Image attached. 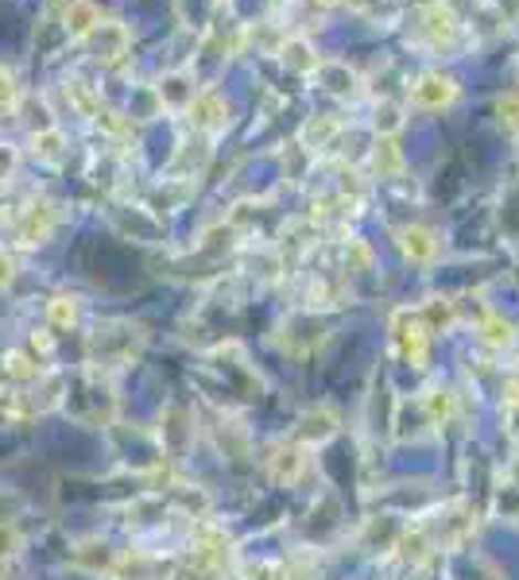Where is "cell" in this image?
Masks as SVG:
<instances>
[{
  "instance_id": "6da1fadb",
  "label": "cell",
  "mask_w": 519,
  "mask_h": 580,
  "mask_svg": "<svg viewBox=\"0 0 519 580\" xmlns=\"http://www.w3.org/2000/svg\"><path fill=\"white\" fill-rule=\"evenodd\" d=\"M144 348V330L133 322H105L97 325V333L89 337V353H94V368L109 376L113 368H125L140 356Z\"/></svg>"
},
{
  "instance_id": "7a4b0ae2",
  "label": "cell",
  "mask_w": 519,
  "mask_h": 580,
  "mask_svg": "<svg viewBox=\"0 0 519 580\" xmlns=\"http://www.w3.org/2000/svg\"><path fill=\"white\" fill-rule=\"evenodd\" d=\"M431 337H434V333L423 325L419 310H395V318H392V345H395V353H400L403 361L411 364V368H426V361H431Z\"/></svg>"
},
{
  "instance_id": "3957f363",
  "label": "cell",
  "mask_w": 519,
  "mask_h": 580,
  "mask_svg": "<svg viewBox=\"0 0 519 580\" xmlns=\"http://www.w3.org/2000/svg\"><path fill=\"white\" fill-rule=\"evenodd\" d=\"M411 101L419 105V109H431V112H438V109H449V105L457 101V82L449 78V74H442V71H423L419 74L415 82H411Z\"/></svg>"
},
{
  "instance_id": "277c9868",
  "label": "cell",
  "mask_w": 519,
  "mask_h": 580,
  "mask_svg": "<svg viewBox=\"0 0 519 580\" xmlns=\"http://www.w3.org/2000/svg\"><path fill=\"white\" fill-rule=\"evenodd\" d=\"M187 117H190V128L202 136H218L229 128V105L221 94H198L194 101L187 105Z\"/></svg>"
},
{
  "instance_id": "5b68a950",
  "label": "cell",
  "mask_w": 519,
  "mask_h": 580,
  "mask_svg": "<svg viewBox=\"0 0 519 580\" xmlns=\"http://www.w3.org/2000/svg\"><path fill=\"white\" fill-rule=\"evenodd\" d=\"M423 32L434 51H449L457 43V35H462V20H457V12L449 4H431L423 12Z\"/></svg>"
},
{
  "instance_id": "8992f818",
  "label": "cell",
  "mask_w": 519,
  "mask_h": 580,
  "mask_svg": "<svg viewBox=\"0 0 519 580\" xmlns=\"http://www.w3.org/2000/svg\"><path fill=\"white\" fill-rule=\"evenodd\" d=\"M86 43H89V51H94L97 63H117L128 51V43H133V32H128L125 24H117V20H102V24L89 32Z\"/></svg>"
},
{
  "instance_id": "52a82bcc",
  "label": "cell",
  "mask_w": 519,
  "mask_h": 580,
  "mask_svg": "<svg viewBox=\"0 0 519 580\" xmlns=\"http://www.w3.org/2000/svg\"><path fill=\"white\" fill-rule=\"evenodd\" d=\"M97 24H102V9L94 0H63V35L71 43H86Z\"/></svg>"
},
{
  "instance_id": "ba28073f",
  "label": "cell",
  "mask_w": 519,
  "mask_h": 580,
  "mask_svg": "<svg viewBox=\"0 0 519 580\" xmlns=\"http://www.w3.org/2000/svg\"><path fill=\"white\" fill-rule=\"evenodd\" d=\"M400 248H403V256H407L411 264L431 267L434 259H438L442 244H438V236H434L431 228H423V225H407V228H403V233H400Z\"/></svg>"
},
{
  "instance_id": "9c48e42d",
  "label": "cell",
  "mask_w": 519,
  "mask_h": 580,
  "mask_svg": "<svg viewBox=\"0 0 519 580\" xmlns=\"http://www.w3.org/2000/svg\"><path fill=\"white\" fill-rule=\"evenodd\" d=\"M156 94H159V105H167V109H187V105L198 97L194 74H190V71L163 74V78H159V86H156Z\"/></svg>"
},
{
  "instance_id": "30bf717a",
  "label": "cell",
  "mask_w": 519,
  "mask_h": 580,
  "mask_svg": "<svg viewBox=\"0 0 519 580\" xmlns=\"http://www.w3.org/2000/svg\"><path fill=\"white\" fill-rule=\"evenodd\" d=\"M51 228H55V210H51L47 202H35V205H28L24 210V217H20V225H17V236H20V244H43L51 236Z\"/></svg>"
},
{
  "instance_id": "8fae6325",
  "label": "cell",
  "mask_w": 519,
  "mask_h": 580,
  "mask_svg": "<svg viewBox=\"0 0 519 580\" xmlns=\"http://www.w3.org/2000/svg\"><path fill=\"white\" fill-rule=\"evenodd\" d=\"M315 78L322 82V89L326 94H333V97H353L357 89H361V78H357L353 71H349V63H318V71H315Z\"/></svg>"
},
{
  "instance_id": "7c38bea8",
  "label": "cell",
  "mask_w": 519,
  "mask_h": 580,
  "mask_svg": "<svg viewBox=\"0 0 519 580\" xmlns=\"http://www.w3.org/2000/svg\"><path fill=\"white\" fill-rule=\"evenodd\" d=\"M279 55H284L287 71H295V74H315L318 63H322V58L315 55V47H310L307 35H292V40L279 47Z\"/></svg>"
},
{
  "instance_id": "4fadbf2b",
  "label": "cell",
  "mask_w": 519,
  "mask_h": 580,
  "mask_svg": "<svg viewBox=\"0 0 519 580\" xmlns=\"http://www.w3.org/2000/svg\"><path fill=\"white\" fill-rule=\"evenodd\" d=\"M303 469H307V457H303V449H295V445H279L276 453L268 457V472L279 480V484H295V480L303 476Z\"/></svg>"
},
{
  "instance_id": "5bb4252c",
  "label": "cell",
  "mask_w": 519,
  "mask_h": 580,
  "mask_svg": "<svg viewBox=\"0 0 519 580\" xmlns=\"http://www.w3.org/2000/svg\"><path fill=\"white\" fill-rule=\"evenodd\" d=\"M333 433H338V415H333V410H310V415H303V422H299V433H295V438H303L307 441V445H322L326 438H333Z\"/></svg>"
},
{
  "instance_id": "9a60e30c",
  "label": "cell",
  "mask_w": 519,
  "mask_h": 580,
  "mask_svg": "<svg viewBox=\"0 0 519 580\" xmlns=\"http://www.w3.org/2000/svg\"><path fill=\"white\" fill-rule=\"evenodd\" d=\"M338 132H341L338 117H330V112H318V117H310L307 125H303L299 143H303V148H310V151L330 148V140H333V136H338Z\"/></svg>"
},
{
  "instance_id": "2e32d148",
  "label": "cell",
  "mask_w": 519,
  "mask_h": 580,
  "mask_svg": "<svg viewBox=\"0 0 519 580\" xmlns=\"http://www.w3.org/2000/svg\"><path fill=\"white\" fill-rule=\"evenodd\" d=\"M32 143H35V159H43V163H63L66 140H63V132H59V128H40Z\"/></svg>"
},
{
  "instance_id": "e0dca14e",
  "label": "cell",
  "mask_w": 519,
  "mask_h": 580,
  "mask_svg": "<svg viewBox=\"0 0 519 580\" xmlns=\"http://www.w3.org/2000/svg\"><path fill=\"white\" fill-rule=\"evenodd\" d=\"M372 167H377L380 179H400L403 171V155L395 148V140H380L377 151H372Z\"/></svg>"
},
{
  "instance_id": "ac0fdd59",
  "label": "cell",
  "mask_w": 519,
  "mask_h": 580,
  "mask_svg": "<svg viewBox=\"0 0 519 580\" xmlns=\"http://www.w3.org/2000/svg\"><path fill=\"white\" fill-rule=\"evenodd\" d=\"M372 128H377V136H384V140H392L395 132L403 128V105L400 101H380L377 105V117H372Z\"/></svg>"
},
{
  "instance_id": "d6986e66",
  "label": "cell",
  "mask_w": 519,
  "mask_h": 580,
  "mask_svg": "<svg viewBox=\"0 0 519 580\" xmlns=\"http://www.w3.org/2000/svg\"><path fill=\"white\" fill-rule=\"evenodd\" d=\"M47 318H51V325H59V330H71V325H78V318H82V302L71 299V294H59V299L47 302Z\"/></svg>"
},
{
  "instance_id": "ffe728a7",
  "label": "cell",
  "mask_w": 519,
  "mask_h": 580,
  "mask_svg": "<svg viewBox=\"0 0 519 580\" xmlns=\"http://www.w3.org/2000/svg\"><path fill=\"white\" fill-rule=\"evenodd\" d=\"M66 97L74 101V109L82 112V117H97V94L86 86V82H66Z\"/></svg>"
},
{
  "instance_id": "44dd1931",
  "label": "cell",
  "mask_w": 519,
  "mask_h": 580,
  "mask_svg": "<svg viewBox=\"0 0 519 580\" xmlns=\"http://www.w3.org/2000/svg\"><path fill=\"white\" fill-rule=\"evenodd\" d=\"M4 372H9L12 379H20V384H32V379H40V364H35L32 356H24V353L4 356Z\"/></svg>"
},
{
  "instance_id": "7402d4cb",
  "label": "cell",
  "mask_w": 519,
  "mask_h": 580,
  "mask_svg": "<svg viewBox=\"0 0 519 580\" xmlns=\"http://www.w3.org/2000/svg\"><path fill=\"white\" fill-rule=\"evenodd\" d=\"M496 120L508 136H519V94H508L496 101Z\"/></svg>"
},
{
  "instance_id": "603a6c76",
  "label": "cell",
  "mask_w": 519,
  "mask_h": 580,
  "mask_svg": "<svg viewBox=\"0 0 519 580\" xmlns=\"http://www.w3.org/2000/svg\"><path fill=\"white\" fill-rule=\"evenodd\" d=\"M480 337H485L488 345H496V348H508L511 341H516V333H511V325L504 322V318H485V325H480Z\"/></svg>"
},
{
  "instance_id": "cb8c5ba5",
  "label": "cell",
  "mask_w": 519,
  "mask_h": 580,
  "mask_svg": "<svg viewBox=\"0 0 519 580\" xmlns=\"http://www.w3.org/2000/svg\"><path fill=\"white\" fill-rule=\"evenodd\" d=\"M20 546H24V534H20L17 523H9V518H0V561L12 554H20Z\"/></svg>"
},
{
  "instance_id": "d4e9b609",
  "label": "cell",
  "mask_w": 519,
  "mask_h": 580,
  "mask_svg": "<svg viewBox=\"0 0 519 580\" xmlns=\"http://www.w3.org/2000/svg\"><path fill=\"white\" fill-rule=\"evenodd\" d=\"M17 97H20L17 74H12L4 63H0V112H4V109H12V105H17Z\"/></svg>"
},
{
  "instance_id": "484cf974",
  "label": "cell",
  "mask_w": 519,
  "mask_h": 580,
  "mask_svg": "<svg viewBox=\"0 0 519 580\" xmlns=\"http://www.w3.org/2000/svg\"><path fill=\"white\" fill-rule=\"evenodd\" d=\"M17 171V148L12 143H0V179H9Z\"/></svg>"
},
{
  "instance_id": "4316f807",
  "label": "cell",
  "mask_w": 519,
  "mask_h": 580,
  "mask_svg": "<svg viewBox=\"0 0 519 580\" xmlns=\"http://www.w3.org/2000/svg\"><path fill=\"white\" fill-rule=\"evenodd\" d=\"M32 348H35L40 356H51V353H55V341H51L47 333H35V337H32Z\"/></svg>"
},
{
  "instance_id": "83f0119b",
  "label": "cell",
  "mask_w": 519,
  "mask_h": 580,
  "mask_svg": "<svg viewBox=\"0 0 519 580\" xmlns=\"http://www.w3.org/2000/svg\"><path fill=\"white\" fill-rule=\"evenodd\" d=\"M9 282H12V259L0 256V287H9Z\"/></svg>"
},
{
  "instance_id": "f1b7e54d",
  "label": "cell",
  "mask_w": 519,
  "mask_h": 580,
  "mask_svg": "<svg viewBox=\"0 0 519 580\" xmlns=\"http://www.w3.org/2000/svg\"><path fill=\"white\" fill-rule=\"evenodd\" d=\"M0 395H4V391H0Z\"/></svg>"
}]
</instances>
